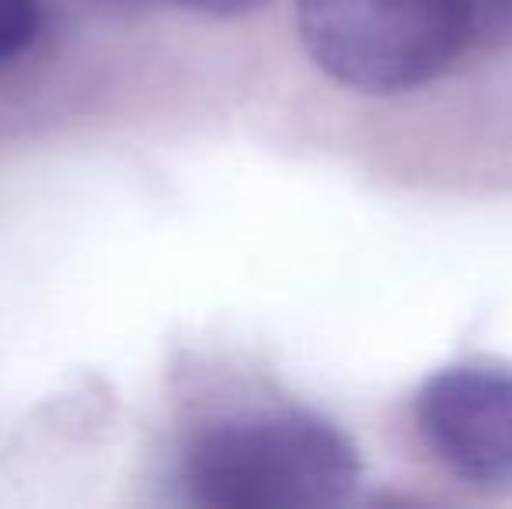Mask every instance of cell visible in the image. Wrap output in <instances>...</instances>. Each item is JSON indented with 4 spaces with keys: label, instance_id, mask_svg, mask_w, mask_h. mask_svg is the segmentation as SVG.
Masks as SVG:
<instances>
[{
    "label": "cell",
    "instance_id": "cell-1",
    "mask_svg": "<svg viewBox=\"0 0 512 509\" xmlns=\"http://www.w3.org/2000/svg\"><path fill=\"white\" fill-rule=\"evenodd\" d=\"M359 450L307 408H265L206 426L189 443L182 482L213 509H324L356 496Z\"/></svg>",
    "mask_w": 512,
    "mask_h": 509
},
{
    "label": "cell",
    "instance_id": "cell-3",
    "mask_svg": "<svg viewBox=\"0 0 512 509\" xmlns=\"http://www.w3.org/2000/svg\"><path fill=\"white\" fill-rule=\"evenodd\" d=\"M415 426L429 454L474 485L512 482V370L453 363L425 377Z\"/></svg>",
    "mask_w": 512,
    "mask_h": 509
},
{
    "label": "cell",
    "instance_id": "cell-6",
    "mask_svg": "<svg viewBox=\"0 0 512 509\" xmlns=\"http://www.w3.org/2000/svg\"><path fill=\"white\" fill-rule=\"evenodd\" d=\"M81 4H88V7H108V11H119V7H136V4H143V0H81Z\"/></svg>",
    "mask_w": 512,
    "mask_h": 509
},
{
    "label": "cell",
    "instance_id": "cell-4",
    "mask_svg": "<svg viewBox=\"0 0 512 509\" xmlns=\"http://www.w3.org/2000/svg\"><path fill=\"white\" fill-rule=\"evenodd\" d=\"M42 32V0H0V70L18 63Z\"/></svg>",
    "mask_w": 512,
    "mask_h": 509
},
{
    "label": "cell",
    "instance_id": "cell-5",
    "mask_svg": "<svg viewBox=\"0 0 512 509\" xmlns=\"http://www.w3.org/2000/svg\"><path fill=\"white\" fill-rule=\"evenodd\" d=\"M178 4H185L189 11L199 14H213V18H234V14L258 11L265 0H178Z\"/></svg>",
    "mask_w": 512,
    "mask_h": 509
},
{
    "label": "cell",
    "instance_id": "cell-2",
    "mask_svg": "<svg viewBox=\"0 0 512 509\" xmlns=\"http://www.w3.org/2000/svg\"><path fill=\"white\" fill-rule=\"evenodd\" d=\"M478 28V0H297V32L317 70L366 95L436 81Z\"/></svg>",
    "mask_w": 512,
    "mask_h": 509
}]
</instances>
